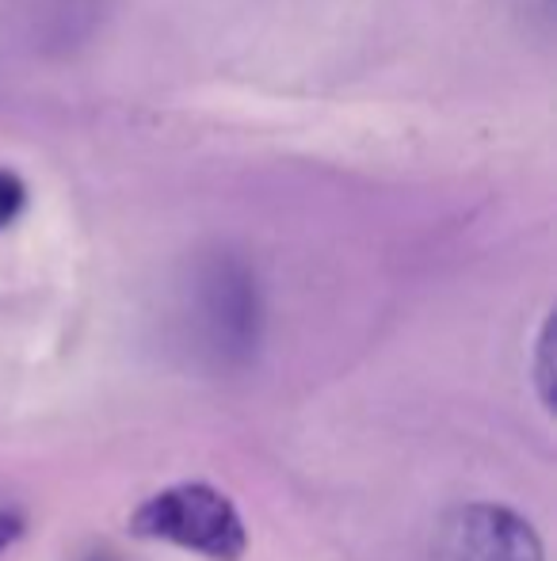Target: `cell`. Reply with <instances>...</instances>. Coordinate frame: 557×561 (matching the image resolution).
<instances>
[{"label": "cell", "instance_id": "1", "mask_svg": "<svg viewBox=\"0 0 557 561\" xmlns=\"http://www.w3.org/2000/svg\"><path fill=\"white\" fill-rule=\"evenodd\" d=\"M184 325L192 347L214 367H233L248 359V352L256 347V329H260V302H256L253 275L241 260L214 252L202 264H195Z\"/></svg>", "mask_w": 557, "mask_h": 561}, {"label": "cell", "instance_id": "2", "mask_svg": "<svg viewBox=\"0 0 557 561\" xmlns=\"http://www.w3.org/2000/svg\"><path fill=\"white\" fill-rule=\"evenodd\" d=\"M130 527L141 539L172 542L210 561H237L248 542L237 508L202 481H184V485L153 493L135 512Z\"/></svg>", "mask_w": 557, "mask_h": 561}, {"label": "cell", "instance_id": "3", "mask_svg": "<svg viewBox=\"0 0 557 561\" xmlns=\"http://www.w3.org/2000/svg\"><path fill=\"white\" fill-rule=\"evenodd\" d=\"M436 561H543V542L515 512L469 504L439 527Z\"/></svg>", "mask_w": 557, "mask_h": 561}, {"label": "cell", "instance_id": "4", "mask_svg": "<svg viewBox=\"0 0 557 561\" xmlns=\"http://www.w3.org/2000/svg\"><path fill=\"white\" fill-rule=\"evenodd\" d=\"M27 207V184L12 169H0V229L12 226Z\"/></svg>", "mask_w": 557, "mask_h": 561}, {"label": "cell", "instance_id": "5", "mask_svg": "<svg viewBox=\"0 0 557 561\" xmlns=\"http://www.w3.org/2000/svg\"><path fill=\"white\" fill-rule=\"evenodd\" d=\"M20 531H23V519L15 516V512L0 508V550L12 547V542L20 539Z\"/></svg>", "mask_w": 557, "mask_h": 561}]
</instances>
